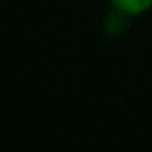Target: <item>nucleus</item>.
I'll return each instance as SVG.
<instances>
[{"label":"nucleus","instance_id":"nucleus-1","mask_svg":"<svg viewBox=\"0 0 152 152\" xmlns=\"http://www.w3.org/2000/svg\"><path fill=\"white\" fill-rule=\"evenodd\" d=\"M110 5L128 14L130 18H137V16H143L152 9V0H110Z\"/></svg>","mask_w":152,"mask_h":152}]
</instances>
